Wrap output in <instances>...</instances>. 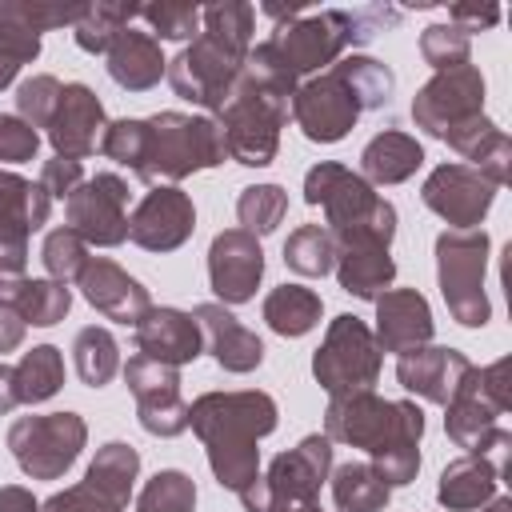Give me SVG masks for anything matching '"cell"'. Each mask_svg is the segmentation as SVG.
Here are the masks:
<instances>
[{"instance_id":"e0dca14e","label":"cell","mask_w":512,"mask_h":512,"mask_svg":"<svg viewBox=\"0 0 512 512\" xmlns=\"http://www.w3.org/2000/svg\"><path fill=\"white\" fill-rule=\"evenodd\" d=\"M496 184L488 176H480L468 164H436L420 188V200L452 228V232H468L480 228V220L488 216L492 200H496Z\"/></svg>"},{"instance_id":"e575fe53","label":"cell","mask_w":512,"mask_h":512,"mask_svg":"<svg viewBox=\"0 0 512 512\" xmlns=\"http://www.w3.org/2000/svg\"><path fill=\"white\" fill-rule=\"evenodd\" d=\"M16 368V396L20 404H44L64 388V356L56 344H36L20 356Z\"/></svg>"},{"instance_id":"bcb514c9","label":"cell","mask_w":512,"mask_h":512,"mask_svg":"<svg viewBox=\"0 0 512 512\" xmlns=\"http://www.w3.org/2000/svg\"><path fill=\"white\" fill-rule=\"evenodd\" d=\"M60 88H64V84H60L56 76H48V72L28 76V80L16 88V116L28 120L36 132L48 128L52 116H56V104H60Z\"/></svg>"},{"instance_id":"cb8c5ba5","label":"cell","mask_w":512,"mask_h":512,"mask_svg":"<svg viewBox=\"0 0 512 512\" xmlns=\"http://www.w3.org/2000/svg\"><path fill=\"white\" fill-rule=\"evenodd\" d=\"M192 320L200 324V336H204V352L224 368V372H252L264 364V340L244 328L224 304L208 300V304H196L192 308Z\"/></svg>"},{"instance_id":"4dcf8cb0","label":"cell","mask_w":512,"mask_h":512,"mask_svg":"<svg viewBox=\"0 0 512 512\" xmlns=\"http://www.w3.org/2000/svg\"><path fill=\"white\" fill-rule=\"evenodd\" d=\"M420 164H424L420 140L400 132V128L376 132L360 152V176L368 184H404L420 172Z\"/></svg>"},{"instance_id":"4fadbf2b","label":"cell","mask_w":512,"mask_h":512,"mask_svg":"<svg viewBox=\"0 0 512 512\" xmlns=\"http://www.w3.org/2000/svg\"><path fill=\"white\" fill-rule=\"evenodd\" d=\"M88 444V424L80 412H44V416H20L8 428V452L32 480H60L80 448Z\"/></svg>"},{"instance_id":"2e32d148","label":"cell","mask_w":512,"mask_h":512,"mask_svg":"<svg viewBox=\"0 0 512 512\" xmlns=\"http://www.w3.org/2000/svg\"><path fill=\"white\" fill-rule=\"evenodd\" d=\"M124 384L136 400V420L148 436L172 440L188 428V400L180 396V368L136 352L124 364Z\"/></svg>"},{"instance_id":"f6af8a7d","label":"cell","mask_w":512,"mask_h":512,"mask_svg":"<svg viewBox=\"0 0 512 512\" xmlns=\"http://www.w3.org/2000/svg\"><path fill=\"white\" fill-rule=\"evenodd\" d=\"M40 260H44L48 280L68 284V280H76V276H80V268L88 264V244H84L68 224H60V228H52V232L44 236Z\"/></svg>"},{"instance_id":"603a6c76","label":"cell","mask_w":512,"mask_h":512,"mask_svg":"<svg viewBox=\"0 0 512 512\" xmlns=\"http://www.w3.org/2000/svg\"><path fill=\"white\" fill-rule=\"evenodd\" d=\"M468 368H472V360L448 344H420V348H408L396 356V380L412 396L440 404V408L452 400V392Z\"/></svg>"},{"instance_id":"30bf717a","label":"cell","mask_w":512,"mask_h":512,"mask_svg":"<svg viewBox=\"0 0 512 512\" xmlns=\"http://www.w3.org/2000/svg\"><path fill=\"white\" fill-rule=\"evenodd\" d=\"M508 360H496L488 368H468L452 392V400L444 404V432L456 448L468 452H488L508 428L500 424V416L512 408V384H508Z\"/></svg>"},{"instance_id":"1f68e13d","label":"cell","mask_w":512,"mask_h":512,"mask_svg":"<svg viewBox=\"0 0 512 512\" xmlns=\"http://www.w3.org/2000/svg\"><path fill=\"white\" fill-rule=\"evenodd\" d=\"M260 312H264V320H268V328L276 336L296 340V336H304V332H312L320 324L324 300H320V292H312L304 284H280V288H272L264 296Z\"/></svg>"},{"instance_id":"60d3db41","label":"cell","mask_w":512,"mask_h":512,"mask_svg":"<svg viewBox=\"0 0 512 512\" xmlns=\"http://www.w3.org/2000/svg\"><path fill=\"white\" fill-rule=\"evenodd\" d=\"M284 212H288V192H284L280 184H248V188H240V196H236L240 228L252 232L256 240L268 236V232H276L280 220H284Z\"/></svg>"},{"instance_id":"52a82bcc","label":"cell","mask_w":512,"mask_h":512,"mask_svg":"<svg viewBox=\"0 0 512 512\" xmlns=\"http://www.w3.org/2000/svg\"><path fill=\"white\" fill-rule=\"evenodd\" d=\"M224 160H228V144L212 116L156 112L140 120V148L128 172L156 188V184H180L192 172L216 168Z\"/></svg>"},{"instance_id":"9c48e42d","label":"cell","mask_w":512,"mask_h":512,"mask_svg":"<svg viewBox=\"0 0 512 512\" xmlns=\"http://www.w3.org/2000/svg\"><path fill=\"white\" fill-rule=\"evenodd\" d=\"M332 476V440L324 432L304 436L296 448L280 452L268 472H260L244 492V512H320V484Z\"/></svg>"},{"instance_id":"d590c367","label":"cell","mask_w":512,"mask_h":512,"mask_svg":"<svg viewBox=\"0 0 512 512\" xmlns=\"http://www.w3.org/2000/svg\"><path fill=\"white\" fill-rule=\"evenodd\" d=\"M72 364H76L80 384L104 388L120 372V344H116V336L108 328H100V324L80 328L76 340H72Z\"/></svg>"},{"instance_id":"f35d334b","label":"cell","mask_w":512,"mask_h":512,"mask_svg":"<svg viewBox=\"0 0 512 512\" xmlns=\"http://www.w3.org/2000/svg\"><path fill=\"white\" fill-rule=\"evenodd\" d=\"M284 264H288L296 276L320 280V276H328L332 264H336V240L328 236L324 224H300V228L288 232V240H284Z\"/></svg>"},{"instance_id":"f546056e","label":"cell","mask_w":512,"mask_h":512,"mask_svg":"<svg viewBox=\"0 0 512 512\" xmlns=\"http://www.w3.org/2000/svg\"><path fill=\"white\" fill-rule=\"evenodd\" d=\"M496 488H500V472L492 468V460H484L480 452H464L444 464L436 500L448 512H476L496 496Z\"/></svg>"},{"instance_id":"8992f818","label":"cell","mask_w":512,"mask_h":512,"mask_svg":"<svg viewBox=\"0 0 512 512\" xmlns=\"http://www.w3.org/2000/svg\"><path fill=\"white\" fill-rule=\"evenodd\" d=\"M396 20H400V12L380 8V4L352 8V12L348 8H320V12L288 8L264 44L284 64L288 76L308 80V76H320L324 68H332L348 48L376 40Z\"/></svg>"},{"instance_id":"7a4b0ae2","label":"cell","mask_w":512,"mask_h":512,"mask_svg":"<svg viewBox=\"0 0 512 512\" xmlns=\"http://www.w3.org/2000/svg\"><path fill=\"white\" fill-rule=\"evenodd\" d=\"M280 424V408L260 388L204 392L188 404V428L200 436L220 488L244 492L260 476V440Z\"/></svg>"},{"instance_id":"681fc988","label":"cell","mask_w":512,"mask_h":512,"mask_svg":"<svg viewBox=\"0 0 512 512\" xmlns=\"http://www.w3.org/2000/svg\"><path fill=\"white\" fill-rule=\"evenodd\" d=\"M84 180H88V176H84V164H80V160L52 156V160H44V168H40V180H36V184L48 192V200H68Z\"/></svg>"},{"instance_id":"f1b7e54d","label":"cell","mask_w":512,"mask_h":512,"mask_svg":"<svg viewBox=\"0 0 512 512\" xmlns=\"http://www.w3.org/2000/svg\"><path fill=\"white\" fill-rule=\"evenodd\" d=\"M444 144H448V148H456L464 160H472L468 168H476L480 176H488L496 188H504V184H508L512 140H508V132H504L496 120L476 116V120H468V124L452 128V132L444 136Z\"/></svg>"},{"instance_id":"7dc6e473","label":"cell","mask_w":512,"mask_h":512,"mask_svg":"<svg viewBox=\"0 0 512 512\" xmlns=\"http://www.w3.org/2000/svg\"><path fill=\"white\" fill-rule=\"evenodd\" d=\"M124 508H128V504H124L120 496H112L108 488L92 484L88 476H84L80 484L64 488V492H52V496L40 504V512H124Z\"/></svg>"},{"instance_id":"ffe728a7","label":"cell","mask_w":512,"mask_h":512,"mask_svg":"<svg viewBox=\"0 0 512 512\" xmlns=\"http://www.w3.org/2000/svg\"><path fill=\"white\" fill-rule=\"evenodd\" d=\"M52 200L40 184H32L20 172L0 168V260L4 264H28V240L48 224Z\"/></svg>"},{"instance_id":"ac0fdd59","label":"cell","mask_w":512,"mask_h":512,"mask_svg":"<svg viewBox=\"0 0 512 512\" xmlns=\"http://www.w3.org/2000/svg\"><path fill=\"white\" fill-rule=\"evenodd\" d=\"M196 232L192 196L180 184H156L128 212V240L144 252H176Z\"/></svg>"},{"instance_id":"7c38bea8","label":"cell","mask_w":512,"mask_h":512,"mask_svg":"<svg viewBox=\"0 0 512 512\" xmlns=\"http://www.w3.org/2000/svg\"><path fill=\"white\" fill-rule=\"evenodd\" d=\"M380 368H384V352L360 316L340 312L336 320H328V332L312 352V376L328 396L372 388L380 380Z\"/></svg>"},{"instance_id":"6da1fadb","label":"cell","mask_w":512,"mask_h":512,"mask_svg":"<svg viewBox=\"0 0 512 512\" xmlns=\"http://www.w3.org/2000/svg\"><path fill=\"white\" fill-rule=\"evenodd\" d=\"M324 436L332 444L364 448L376 476L388 488H404L420 472V436L424 412L412 400H384L376 388L328 396L324 408Z\"/></svg>"},{"instance_id":"7402d4cb","label":"cell","mask_w":512,"mask_h":512,"mask_svg":"<svg viewBox=\"0 0 512 512\" xmlns=\"http://www.w3.org/2000/svg\"><path fill=\"white\" fill-rule=\"evenodd\" d=\"M76 288L100 316H108L116 324H132L136 328V320L152 308L148 288L108 256H88V264L76 276Z\"/></svg>"},{"instance_id":"816d5d0a","label":"cell","mask_w":512,"mask_h":512,"mask_svg":"<svg viewBox=\"0 0 512 512\" xmlns=\"http://www.w3.org/2000/svg\"><path fill=\"white\" fill-rule=\"evenodd\" d=\"M24 332H28L24 316H20L12 304H0V356L16 352V348L24 344Z\"/></svg>"},{"instance_id":"83f0119b","label":"cell","mask_w":512,"mask_h":512,"mask_svg":"<svg viewBox=\"0 0 512 512\" xmlns=\"http://www.w3.org/2000/svg\"><path fill=\"white\" fill-rule=\"evenodd\" d=\"M164 52L160 40L144 28H124L116 36V44L108 48V76L124 88V92H148L164 80Z\"/></svg>"},{"instance_id":"f5cc1de1","label":"cell","mask_w":512,"mask_h":512,"mask_svg":"<svg viewBox=\"0 0 512 512\" xmlns=\"http://www.w3.org/2000/svg\"><path fill=\"white\" fill-rule=\"evenodd\" d=\"M0 512H40V500L20 484H4L0 488Z\"/></svg>"},{"instance_id":"277c9868","label":"cell","mask_w":512,"mask_h":512,"mask_svg":"<svg viewBox=\"0 0 512 512\" xmlns=\"http://www.w3.org/2000/svg\"><path fill=\"white\" fill-rule=\"evenodd\" d=\"M296 88H300V80L284 72V64L272 56V48L264 40L252 44L228 104L212 116L224 132L228 160H236L244 168H268L276 160L280 128L292 112Z\"/></svg>"},{"instance_id":"d6a6232c","label":"cell","mask_w":512,"mask_h":512,"mask_svg":"<svg viewBox=\"0 0 512 512\" xmlns=\"http://www.w3.org/2000/svg\"><path fill=\"white\" fill-rule=\"evenodd\" d=\"M332 500H336V512H384L388 508V496L392 488L376 476L372 464H360V460H348L340 468H332Z\"/></svg>"},{"instance_id":"5bb4252c","label":"cell","mask_w":512,"mask_h":512,"mask_svg":"<svg viewBox=\"0 0 512 512\" xmlns=\"http://www.w3.org/2000/svg\"><path fill=\"white\" fill-rule=\"evenodd\" d=\"M476 116H484V76L476 64L436 72L412 96V120L432 140H444L452 128H460Z\"/></svg>"},{"instance_id":"484cf974","label":"cell","mask_w":512,"mask_h":512,"mask_svg":"<svg viewBox=\"0 0 512 512\" xmlns=\"http://www.w3.org/2000/svg\"><path fill=\"white\" fill-rule=\"evenodd\" d=\"M132 332H136V352L148 356V360L184 368L196 356H204V336H200V324L192 320V312H180V308H148L136 320Z\"/></svg>"},{"instance_id":"db71d44e","label":"cell","mask_w":512,"mask_h":512,"mask_svg":"<svg viewBox=\"0 0 512 512\" xmlns=\"http://www.w3.org/2000/svg\"><path fill=\"white\" fill-rule=\"evenodd\" d=\"M16 404H20V396H16V368L0 360V416H8Z\"/></svg>"},{"instance_id":"836d02e7","label":"cell","mask_w":512,"mask_h":512,"mask_svg":"<svg viewBox=\"0 0 512 512\" xmlns=\"http://www.w3.org/2000/svg\"><path fill=\"white\" fill-rule=\"evenodd\" d=\"M140 16V4H128V0H96L84 8V16L76 20L72 36L84 52L92 56H108V48L116 44V36L124 28H132V20Z\"/></svg>"},{"instance_id":"d6986e66","label":"cell","mask_w":512,"mask_h":512,"mask_svg":"<svg viewBox=\"0 0 512 512\" xmlns=\"http://www.w3.org/2000/svg\"><path fill=\"white\" fill-rule=\"evenodd\" d=\"M264 280V248L252 232L228 228L216 232L208 244V284L216 292V304H248Z\"/></svg>"},{"instance_id":"b9f144b4","label":"cell","mask_w":512,"mask_h":512,"mask_svg":"<svg viewBox=\"0 0 512 512\" xmlns=\"http://www.w3.org/2000/svg\"><path fill=\"white\" fill-rule=\"evenodd\" d=\"M196 480L180 468H160L136 496V512H192Z\"/></svg>"},{"instance_id":"3957f363","label":"cell","mask_w":512,"mask_h":512,"mask_svg":"<svg viewBox=\"0 0 512 512\" xmlns=\"http://www.w3.org/2000/svg\"><path fill=\"white\" fill-rule=\"evenodd\" d=\"M256 32V8L240 0H220L200 8V36L168 60L164 80L172 92L188 104H200L204 112H220L244 72V60L252 52Z\"/></svg>"},{"instance_id":"ba28073f","label":"cell","mask_w":512,"mask_h":512,"mask_svg":"<svg viewBox=\"0 0 512 512\" xmlns=\"http://www.w3.org/2000/svg\"><path fill=\"white\" fill-rule=\"evenodd\" d=\"M304 200L312 208L324 212V228L336 244H388L396 236V204L384 200L360 172L336 164V160H320L316 168H308L304 176Z\"/></svg>"},{"instance_id":"8d00e7d4","label":"cell","mask_w":512,"mask_h":512,"mask_svg":"<svg viewBox=\"0 0 512 512\" xmlns=\"http://www.w3.org/2000/svg\"><path fill=\"white\" fill-rule=\"evenodd\" d=\"M8 304L24 316V324H32V328H52V324H60V320L68 316V308H72V288L60 284V280H48V276H28V280L16 288V296H12Z\"/></svg>"},{"instance_id":"11a10c76","label":"cell","mask_w":512,"mask_h":512,"mask_svg":"<svg viewBox=\"0 0 512 512\" xmlns=\"http://www.w3.org/2000/svg\"><path fill=\"white\" fill-rule=\"evenodd\" d=\"M480 512H512V496H492Z\"/></svg>"},{"instance_id":"ee69618b","label":"cell","mask_w":512,"mask_h":512,"mask_svg":"<svg viewBox=\"0 0 512 512\" xmlns=\"http://www.w3.org/2000/svg\"><path fill=\"white\" fill-rule=\"evenodd\" d=\"M140 20L156 40H196L200 36V8L184 0H160L140 4Z\"/></svg>"},{"instance_id":"ab89813d","label":"cell","mask_w":512,"mask_h":512,"mask_svg":"<svg viewBox=\"0 0 512 512\" xmlns=\"http://www.w3.org/2000/svg\"><path fill=\"white\" fill-rule=\"evenodd\" d=\"M84 476L128 504V496L136 488V476H140V452L132 444H124V440H108L104 448H96V456H92Z\"/></svg>"},{"instance_id":"44dd1931","label":"cell","mask_w":512,"mask_h":512,"mask_svg":"<svg viewBox=\"0 0 512 512\" xmlns=\"http://www.w3.org/2000/svg\"><path fill=\"white\" fill-rule=\"evenodd\" d=\"M104 128H108V116H104V104L100 96L72 80L60 88V104H56V116L48 124V144L56 148V156H68V160H88L92 152H100V140H104Z\"/></svg>"},{"instance_id":"c3c4849f","label":"cell","mask_w":512,"mask_h":512,"mask_svg":"<svg viewBox=\"0 0 512 512\" xmlns=\"http://www.w3.org/2000/svg\"><path fill=\"white\" fill-rule=\"evenodd\" d=\"M36 152H40V132L16 112H0V164H24L36 160Z\"/></svg>"},{"instance_id":"5b68a950","label":"cell","mask_w":512,"mask_h":512,"mask_svg":"<svg viewBox=\"0 0 512 512\" xmlns=\"http://www.w3.org/2000/svg\"><path fill=\"white\" fill-rule=\"evenodd\" d=\"M396 76L388 64H380L376 56H340L332 68H324L320 76L300 80V88L292 92V120L304 132V140L312 144H336L344 140L356 120L372 108H384L392 100Z\"/></svg>"},{"instance_id":"f907efd6","label":"cell","mask_w":512,"mask_h":512,"mask_svg":"<svg viewBox=\"0 0 512 512\" xmlns=\"http://www.w3.org/2000/svg\"><path fill=\"white\" fill-rule=\"evenodd\" d=\"M448 24H456L464 36L468 32H488V28L500 24V8L496 4H484V8H476V4H452L448 8Z\"/></svg>"},{"instance_id":"74e56055","label":"cell","mask_w":512,"mask_h":512,"mask_svg":"<svg viewBox=\"0 0 512 512\" xmlns=\"http://www.w3.org/2000/svg\"><path fill=\"white\" fill-rule=\"evenodd\" d=\"M36 56H40V32L28 28L16 0H0V88H8L16 72Z\"/></svg>"},{"instance_id":"7bdbcfd3","label":"cell","mask_w":512,"mask_h":512,"mask_svg":"<svg viewBox=\"0 0 512 512\" xmlns=\"http://www.w3.org/2000/svg\"><path fill=\"white\" fill-rule=\"evenodd\" d=\"M420 56L424 64H432L436 72H448V68H464L472 60V36H464L456 24L440 20V24H428L420 32Z\"/></svg>"},{"instance_id":"8fae6325","label":"cell","mask_w":512,"mask_h":512,"mask_svg":"<svg viewBox=\"0 0 512 512\" xmlns=\"http://www.w3.org/2000/svg\"><path fill=\"white\" fill-rule=\"evenodd\" d=\"M488 252L492 240L484 228H468V232L448 228L436 236V284L452 320L464 328H484L492 320V300L484 288Z\"/></svg>"},{"instance_id":"9a60e30c","label":"cell","mask_w":512,"mask_h":512,"mask_svg":"<svg viewBox=\"0 0 512 512\" xmlns=\"http://www.w3.org/2000/svg\"><path fill=\"white\" fill-rule=\"evenodd\" d=\"M128 180H120L116 172H96L88 176L68 200H64V216L68 228L96 248H120L128 240Z\"/></svg>"},{"instance_id":"d4e9b609","label":"cell","mask_w":512,"mask_h":512,"mask_svg":"<svg viewBox=\"0 0 512 512\" xmlns=\"http://www.w3.org/2000/svg\"><path fill=\"white\" fill-rule=\"evenodd\" d=\"M432 332H436V320H432V308L424 300V292L416 288H388L384 296H376V344L380 352H408V348H420V344H432Z\"/></svg>"},{"instance_id":"4316f807","label":"cell","mask_w":512,"mask_h":512,"mask_svg":"<svg viewBox=\"0 0 512 512\" xmlns=\"http://www.w3.org/2000/svg\"><path fill=\"white\" fill-rule=\"evenodd\" d=\"M336 284L356 296V300H372L384 296L396 280V260L388 252V244H372V240H360V244H336Z\"/></svg>"}]
</instances>
